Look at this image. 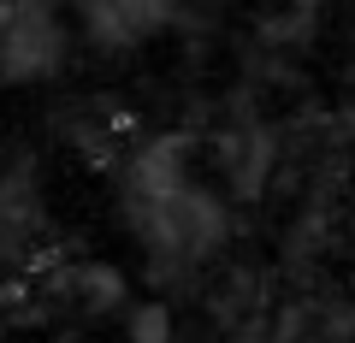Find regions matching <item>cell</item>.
Instances as JSON below:
<instances>
[{
  "instance_id": "1",
  "label": "cell",
  "mask_w": 355,
  "mask_h": 343,
  "mask_svg": "<svg viewBox=\"0 0 355 343\" xmlns=\"http://www.w3.org/2000/svg\"><path fill=\"white\" fill-rule=\"evenodd\" d=\"M60 53V30H53V12L18 0L0 12V77H30L42 65H53Z\"/></svg>"
}]
</instances>
